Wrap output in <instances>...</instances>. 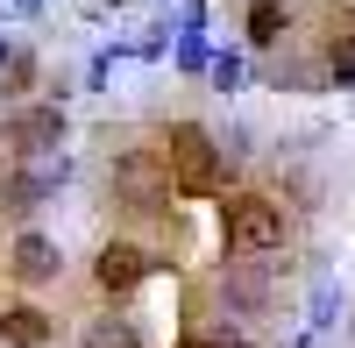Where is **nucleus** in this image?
I'll list each match as a JSON object with an SVG mask.
<instances>
[{
  "mask_svg": "<svg viewBox=\"0 0 355 348\" xmlns=\"http://www.w3.org/2000/svg\"><path fill=\"white\" fill-rule=\"evenodd\" d=\"M206 64H214L206 28H178V71H185V78H206Z\"/></svg>",
  "mask_w": 355,
  "mask_h": 348,
  "instance_id": "ddd939ff",
  "label": "nucleus"
},
{
  "mask_svg": "<svg viewBox=\"0 0 355 348\" xmlns=\"http://www.w3.org/2000/svg\"><path fill=\"white\" fill-rule=\"evenodd\" d=\"M220 249L227 263H263V256L284 249V207L263 192H234L220 199Z\"/></svg>",
  "mask_w": 355,
  "mask_h": 348,
  "instance_id": "f257e3e1",
  "label": "nucleus"
},
{
  "mask_svg": "<svg viewBox=\"0 0 355 348\" xmlns=\"http://www.w3.org/2000/svg\"><path fill=\"white\" fill-rule=\"evenodd\" d=\"M15 15H43V0H15Z\"/></svg>",
  "mask_w": 355,
  "mask_h": 348,
  "instance_id": "f3484780",
  "label": "nucleus"
},
{
  "mask_svg": "<svg viewBox=\"0 0 355 348\" xmlns=\"http://www.w3.org/2000/svg\"><path fill=\"white\" fill-rule=\"evenodd\" d=\"M8 50H15V43H8V36H0V57H8Z\"/></svg>",
  "mask_w": 355,
  "mask_h": 348,
  "instance_id": "a211bd4d",
  "label": "nucleus"
},
{
  "mask_svg": "<svg viewBox=\"0 0 355 348\" xmlns=\"http://www.w3.org/2000/svg\"><path fill=\"white\" fill-rule=\"evenodd\" d=\"M334 306H341L334 277H320V284H313V313H306V320H313V327H327V320H334Z\"/></svg>",
  "mask_w": 355,
  "mask_h": 348,
  "instance_id": "dca6fc26",
  "label": "nucleus"
},
{
  "mask_svg": "<svg viewBox=\"0 0 355 348\" xmlns=\"http://www.w3.org/2000/svg\"><path fill=\"white\" fill-rule=\"evenodd\" d=\"M164 164H171L178 199H220V192H227V157H220V142L206 135L199 121H171Z\"/></svg>",
  "mask_w": 355,
  "mask_h": 348,
  "instance_id": "f03ea898",
  "label": "nucleus"
},
{
  "mask_svg": "<svg viewBox=\"0 0 355 348\" xmlns=\"http://www.w3.org/2000/svg\"><path fill=\"white\" fill-rule=\"evenodd\" d=\"M150 270H157V256H150V249H135V242H107V249L93 256V284H100L107 299L135 292V284L150 277Z\"/></svg>",
  "mask_w": 355,
  "mask_h": 348,
  "instance_id": "20e7f679",
  "label": "nucleus"
},
{
  "mask_svg": "<svg viewBox=\"0 0 355 348\" xmlns=\"http://www.w3.org/2000/svg\"><path fill=\"white\" fill-rule=\"evenodd\" d=\"M220 299H227V313H234V320H249V313L270 299V277H263V263H227Z\"/></svg>",
  "mask_w": 355,
  "mask_h": 348,
  "instance_id": "6e6552de",
  "label": "nucleus"
},
{
  "mask_svg": "<svg viewBox=\"0 0 355 348\" xmlns=\"http://www.w3.org/2000/svg\"><path fill=\"white\" fill-rule=\"evenodd\" d=\"M36 71H43V64H36V50H21V43H15L8 57H0V100H21L28 85H36Z\"/></svg>",
  "mask_w": 355,
  "mask_h": 348,
  "instance_id": "9b49d317",
  "label": "nucleus"
},
{
  "mask_svg": "<svg viewBox=\"0 0 355 348\" xmlns=\"http://www.w3.org/2000/svg\"><path fill=\"white\" fill-rule=\"evenodd\" d=\"M8 142H15V157H36V150H64V107H21L8 114Z\"/></svg>",
  "mask_w": 355,
  "mask_h": 348,
  "instance_id": "39448f33",
  "label": "nucleus"
},
{
  "mask_svg": "<svg viewBox=\"0 0 355 348\" xmlns=\"http://www.w3.org/2000/svg\"><path fill=\"white\" fill-rule=\"evenodd\" d=\"M206 85H214V93H242V85H249V57H242V50H214Z\"/></svg>",
  "mask_w": 355,
  "mask_h": 348,
  "instance_id": "f8f14e48",
  "label": "nucleus"
},
{
  "mask_svg": "<svg viewBox=\"0 0 355 348\" xmlns=\"http://www.w3.org/2000/svg\"><path fill=\"white\" fill-rule=\"evenodd\" d=\"M114 199H121V207H135V214L171 207L178 185H171L164 150H121V157H114Z\"/></svg>",
  "mask_w": 355,
  "mask_h": 348,
  "instance_id": "7ed1b4c3",
  "label": "nucleus"
},
{
  "mask_svg": "<svg viewBox=\"0 0 355 348\" xmlns=\"http://www.w3.org/2000/svg\"><path fill=\"white\" fill-rule=\"evenodd\" d=\"M313 64H299V57H277V71H270V85H291V93H313Z\"/></svg>",
  "mask_w": 355,
  "mask_h": 348,
  "instance_id": "2eb2a0df",
  "label": "nucleus"
},
{
  "mask_svg": "<svg viewBox=\"0 0 355 348\" xmlns=\"http://www.w3.org/2000/svg\"><path fill=\"white\" fill-rule=\"evenodd\" d=\"M8 270H15L21 284H57V270H64V256H57V242H50V235H36V227H21V235H15V249H8Z\"/></svg>",
  "mask_w": 355,
  "mask_h": 348,
  "instance_id": "423d86ee",
  "label": "nucleus"
},
{
  "mask_svg": "<svg viewBox=\"0 0 355 348\" xmlns=\"http://www.w3.org/2000/svg\"><path fill=\"white\" fill-rule=\"evenodd\" d=\"M50 313L36 306V299H15V306H0V341L8 348H50Z\"/></svg>",
  "mask_w": 355,
  "mask_h": 348,
  "instance_id": "0eeeda50",
  "label": "nucleus"
},
{
  "mask_svg": "<svg viewBox=\"0 0 355 348\" xmlns=\"http://www.w3.org/2000/svg\"><path fill=\"white\" fill-rule=\"evenodd\" d=\"M78 348H142V327L128 320V313H100V320H85Z\"/></svg>",
  "mask_w": 355,
  "mask_h": 348,
  "instance_id": "1a4fd4ad",
  "label": "nucleus"
},
{
  "mask_svg": "<svg viewBox=\"0 0 355 348\" xmlns=\"http://www.w3.org/2000/svg\"><path fill=\"white\" fill-rule=\"evenodd\" d=\"M327 85H341V93L355 85V28H348V36H334V43H327Z\"/></svg>",
  "mask_w": 355,
  "mask_h": 348,
  "instance_id": "4468645a",
  "label": "nucleus"
},
{
  "mask_svg": "<svg viewBox=\"0 0 355 348\" xmlns=\"http://www.w3.org/2000/svg\"><path fill=\"white\" fill-rule=\"evenodd\" d=\"M242 28H249L256 50H277L284 28H291V15H284V0H249V21H242Z\"/></svg>",
  "mask_w": 355,
  "mask_h": 348,
  "instance_id": "9d476101",
  "label": "nucleus"
}]
</instances>
